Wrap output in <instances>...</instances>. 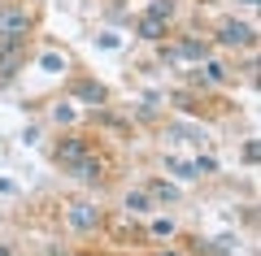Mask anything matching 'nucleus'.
I'll use <instances>...</instances> for the list:
<instances>
[{
    "label": "nucleus",
    "mask_w": 261,
    "mask_h": 256,
    "mask_svg": "<svg viewBox=\"0 0 261 256\" xmlns=\"http://www.w3.org/2000/svg\"><path fill=\"white\" fill-rule=\"evenodd\" d=\"M27 31H31V13L27 9H18V5H5V9H0V48H22Z\"/></svg>",
    "instance_id": "obj_1"
},
{
    "label": "nucleus",
    "mask_w": 261,
    "mask_h": 256,
    "mask_svg": "<svg viewBox=\"0 0 261 256\" xmlns=\"http://www.w3.org/2000/svg\"><path fill=\"white\" fill-rule=\"evenodd\" d=\"M218 44H226V48H252L257 44V31L248 26V22H222V26H218Z\"/></svg>",
    "instance_id": "obj_2"
},
{
    "label": "nucleus",
    "mask_w": 261,
    "mask_h": 256,
    "mask_svg": "<svg viewBox=\"0 0 261 256\" xmlns=\"http://www.w3.org/2000/svg\"><path fill=\"white\" fill-rule=\"evenodd\" d=\"M83 156H92L87 139H74V135H70V139H61V144H57V165H65V169H74Z\"/></svg>",
    "instance_id": "obj_3"
},
{
    "label": "nucleus",
    "mask_w": 261,
    "mask_h": 256,
    "mask_svg": "<svg viewBox=\"0 0 261 256\" xmlns=\"http://www.w3.org/2000/svg\"><path fill=\"white\" fill-rule=\"evenodd\" d=\"M70 226H74V230H96V226H100V209L87 204V200H74V204H70Z\"/></svg>",
    "instance_id": "obj_4"
},
{
    "label": "nucleus",
    "mask_w": 261,
    "mask_h": 256,
    "mask_svg": "<svg viewBox=\"0 0 261 256\" xmlns=\"http://www.w3.org/2000/svg\"><path fill=\"white\" fill-rule=\"evenodd\" d=\"M170 61H178V56H192V61H209V39H183V44L166 48Z\"/></svg>",
    "instance_id": "obj_5"
},
{
    "label": "nucleus",
    "mask_w": 261,
    "mask_h": 256,
    "mask_svg": "<svg viewBox=\"0 0 261 256\" xmlns=\"http://www.w3.org/2000/svg\"><path fill=\"white\" fill-rule=\"evenodd\" d=\"M22 48H0V82H9L13 74H18V65H22Z\"/></svg>",
    "instance_id": "obj_6"
},
{
    "label": "nucleus",
    "mask_w": 261,
    "mask_h": 256,
    "mask_svg": "<svg viewBox=\"0 0 261 256\" xmlns=\"http://www.w3.org/2000/svg\"><path fill=\"white\" fill-rule=\"evenodd\" d=\"M74 96H79V100H87V104H105V87H100V82H87V78L74 82Z\"/></svg>",
    "instance_id": "obj_7"
},
{
    "label": "nucleus",
    "mask_w": 261,
    "mask_h": 256,
    "mask_svg": "<svg viewBox=\"0 0 261 256\" xmlns=\"http://www.w3.org/2000/svg\"><path fill=\"white\" fill-rule=\"evenodd\" d=\"M74 174L83 178V183H100V174H105V169H100V161H96V156H83V161L74 165Z\"/></svg>",
    "instance_id": "obj_8"
},
{
    "label": "nucleus",
    "mask_w": 261,
    "mask_h": 256,
    "mask_svg": "<svg viewBox=\"0 0 261 256\" xmlns=\"http://www.w3.org/2000/svg\"><path fill=\"white\" fill-rule=\"evenodd\" d=\"M140 35L144 39H161V35H166V22L152 18V13H144V18H140Z\"/></svg>",
    "instance_id": "obj_9"
},
{
    "label": "nucleus",
    "mask_w": 261,
    "mask_h": 256,
    "mask_svg": "<svg viewBox=\"0 0 261 256\" xmlns=\"http://www.w3.org/2000/svg\"><path fill=\"white\" fill-rule=\"evenodd\" d=\"M166 169H170V174H178V178H192V174H196V165L178 161V156H166Z\"/></svg>",
    "instance_id": "obj_10"
},
{
    "label": "nucleus",
    "mask_w": 261,
    "mask_h": 256,
    "mask_svg": "<svg viewBox=\"0 0 261 256\" xmlns=\"http://www.w3.org/2000/svg\"><path fill=\"white\" fill-rule=\"evenodd\" d=\"M148 13H152V18H161V22H170L174 5H170V0H152V5H148Z\"/></svg>",
    "instance_id": "obj_11"
},
{
    "label": "nucleus",
    "mask_w": 261,
    "mask_h": 256,
    "mask_svg": "<svg viewBox=\"0 0 261 256\" xmlns=\"http://www.w3.org/2000/svg\"><path fill=\"white\" fill-rule=\"evenodd\" d=\"M205 82H226V70L218 61H205Z\"/></svg>",
    "instance_id": "obj_12"
},
{
    "label": "nucleus",
    "mask_w": 261,
    "mask_h": 256,
    "mask_svg": "<svg viewBox=\"0 0 261 256\" xmlns=\"http://www.w3.org/2000/svg\"><path fill=\"white\" fill-rule=\"evenodd\" d=\"M126 209L144 213V209H148V195H144V191H130V195H126Z\"/></svg>",
    "instance_id": "obj_13"
},
{
    "label": "nucleus",
    "mask_w": 261,
    "mask_h": 256,
    "mask_svg": "<svg viewBox=\"0 0 261 256\" xmlns=\"http://www.w3.org/2000/svg\"><path fill=\"white\" fill-rule=\"evenodd\" d=\"M148 191L157 195V200H174V195H178V191H174V187H170V183H152Z\"/></svg>",
    "instance_id": "obj_14"
},
{
    "label": "nucleus",
    "mask_w": 261,
    "mask_h": 256,
    "mask_svg": "<svg viewBox=\"0 0 261 256\" xmlns=\"http://www.w3.org/2000/svg\"><path fill=\"white\" fill-rule=\"evenodd\" d=\"M53 118H57V122H70V118H74V109H70V104H57Z\"/></svg>",
    "instance_id": "obj_15"
},
{
    "label": "nucleus",
    "mask_w": 261,
    "mask_h": 256,
    "mask_svg": "<svg viewBox=\"0 0 261 256\" xmlns=\"http://www.w3.org/2000/svg\"><path fill=\"white\" fill-rule=\"evenodd\" d=\"M240 5H261V0H240Z\"/></svg>",
    "instance_id": "obj_16"
},
{
    "label": "nucleus",
    "mask_w": 261,
    "mask_h": 256,
    "mask_svg": "<svg viewBox=\"0 0 261 256\" xmlns=\"http://www.w3.org/2000/svg\"><path fill=\"white\" fill-rule=\"evenodd\" d=\"M161 256H178V252H161Z\"/></svg>",
    "instance_id": "obj_17"
},
{
    "label": "nucleus",
    "mask_w": 261,
    "mask_h": 256,
    "mask_svg": "<svg viewBox=\"0 0 261 256\" xmlns=\"http://www.w3.org/2000/svg\"><path fill=\"white\" fill-rule=\"evenodd\" d=\"M0 256H9V252H5V247H0Z\"/></svg>",
    "instance_id": "obj_18"
}]
</instances>
